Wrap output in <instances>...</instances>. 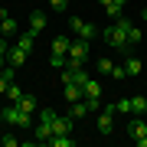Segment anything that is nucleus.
I'll return each instance as SVG.
<instances>
[{
  "label": "nucleus",
  "mask_w": 147,
  "mask_h": 147,
  "mask_svg": "<svg viewBox=\"0 0 147 147\" xmlns=\"http://www.w3.org/2000/svg\"><path fill=\"white\" fill-rule=\"evenodd\" d=\"M131 30H134V23L127 20V16H115V23L101 30V39H105L111 49H118V53L127 56L131 53Z\"/></svg>",
  "instance_id": "obj_1"
},
{
  "label": "nucleus",
  "mask_w": 147,
  "mask_h": 147,
  "mask_svg": "<svg viewBox=\"0 0 147 147\" xmlns=\"http://www.w3.org/2000/svg\"><path fill=\"white\" fill-rule=\"evenodd\" d=\"M30 121H33V115L23 111L16 101H13L10 108H3V124H10V127H30Z\"/></svg>",
  "instance_id": "obj_2"
},
{
  "label": "nucleus",
  "mask_w": 147,
  "mask_h": 147,
  "mask_svg": "<svg viewBox=\"0 0 147 147\" xmlns=\"http://www.w3.org/2000/svg\"><path fill=\"white\" fill-rule=\"evenodd\" d=\"M115 105H101V111H98V134L101 137H108V134H115Z\"/></svg>",
  "instance_id": "obj_3"
},
{
  "label": "nucleus",
  "mask_w": 147,
  "mask_h": 147,
  "mask_svg": "<svg viewBox=\"0 0 147 147\" xmlns=\"http://www.w3.org/2000/svg\"><path fill=\"white\" fill-rule=\"evenodd\" d=\"M69 30L79 33V39H85V42H92V39H95V33H101V30H95L92 23H85L82 16H69Z\"/></svg>",
  "instance_id": "obj_4"
},
{
  "label": "nucleus",
  "mask_w": 147,
  "mask_h": 147,
  "mask_svg": "<svg viewBox=\"0 0 147 147\" xmlns=\"http://www.w3.org/2000/svg\"><path fill=\"white\" fill-rule=\"evenodd\" d=\"M88 62V42L85 39H75L69 46V65H85Z\"/></svg>",
  "instance_id": "obj_5"
},
{
  "label": "nucleus",
  "mask_w": 147,
  "mask_h": 147,
  "mask_svg": "<svg viewBox=\"0 0 147 147\" xmlns=\"http://www.w3.org/2000/svg\"><path fill=\"white\" fill-rule=\"evenodd\" d=\"M127 134L134 137L137 147H147V124H144L141 118H131V121H127Z\"/></svg>",
  "instance_id": "obj_6"
},
{
  "label": "nucleus",
  "mask_w": 147,
  "mask_h": 147,
  "mask_svg": "<svg viewBox=\"0 0 147 147\" xmlns=\"http://www.w3.org/2000/svg\"><path fill=\"white\" fill-rule=\"evenodd\" d=\"M85 79H88V72H85V65H65V69H62V85H69V82L82 85Z\"/></svg>",
  "instance_id": "obj_7"
},
{
  "label": "nucleus",
  "mask_w": 147,
  "mask_h": 147,
  "mask_svg": "<svg viewBox=\"0 0 147 147\" xmlns=\"http://www.w3.org/2000/svg\"><path fill=\"white\" fill-rule=\"evenodd\" d=\"M33 134H36V144H49V137H53V121L39 118V124L33 127Z\"/></svg>",
  "instance_id": "obj_8"
},
{
  "label": "nucleus",
  "mask_w": 147,
  "mask_h": 147,
  "mask_svg": "<svg viewBox=\"0 0 147 147\" xmlns=\"http://www.w3.org/2000/svg\"><path fill=\"white\" fill-rule=\"evenodd\" d=\"M72 121H75L72 115L65 118V115H59V111H56V118H53V134H72Z\"/></svg>",
  "instance_id": "obj_9"
},
{
  "label": "nucleus",
  "mask_w": 147,
  "mask_h": 147,
  "mask_svg": "<svg viewBox=\"0 0 147 147\" xmlns=\"http://www.w3.org/2000/svg\"><path fill=\"white\" fill-rule=\"evenodd\" d=\"M121 65H124V75H127V79H134V75H141V69H144V62H141L137 56H131V53L124 56V62H121Z\"/></svg>",
  "instance_id": "obj_10"
},
{
  "label": "nucleus",
  "mask_w": 147,
  "mask_h": 147,
  "mask_svg": "<svg viewBox=\"0 0 147 147\" xmlns=\"http://www.w3.org/2000/svg\"><path fill=\"white\" fill-rule=\"evenodd\" d=\"M13 75H16V65L7 62L3 69H0V95H7V88L13 85Z\"/></svg>",
  "instance_id": "obj_11"
},
{
  "label": "nucleus",
  "mask_w": 147,
  "mask_h": 147,
  "mask_svg": "<svg viewBox=\"0 0 147 147\" xmlns=\"http://www.w3.org/2000/svg\"><path fill=\"white\" fill-rule=\"evenodd\" d=\"M42 30H46V13H42V10H33L30 13V33L36 36V33H42Z\"/></svg>",
  "instance_id": "obj_12"
},
{
  "label": "nucleus",
  "mask_w": 147,
  "mask_h": 147,
  "mask_svg": "<svg viewBox=\"0 0 147 147\" xmlns=\"http://www.w3.org/2000/svg\"><path fill=\"white\" fill-rule=\"evenodd\" d=\"M82 92H85V98H101V82L88 75V79L82 82Z\"/></svg>",
  "instance_id": "obj_13"
},
{
  "label": "nucleus",
  "mask_w": 147,
  "mask_h": 147,
  "mask_svg": "<svg viewBox=\"0 0 147 147\" xmlns=\"http://www.w3.org/2000/svg\"><path fill=\"white\" fill-rule=\"evenodd\" d=\"M26 56H30V53H23V49H20V46H10V53H7V62H10V65H16V69H20L23 62H26Z\"/></svg>",
  "instance_id": "obj_14"
},
{
  "label": "nucleus",
  "mask_w": 147,
  "mask_h": 147,
  "mask_svg": "<svg viewBox=\"0 0 147 147\" xmlns=\"http://www.w3.org/2000/svg\"><path fill=\"white\" fill-rule=\"evenodd\" d=\"M69 46H72L69 36H56V39H53V53H56V56H69Z\"/></svg>",
  "instance_id": "obj_15"
},
{
  "label": "nucleus",
  "mask_w": 147,
  "mask_h": 147,
  "mask_svg": "<svg viewBox=\"0 0 147 147\" xmlns=\"http://www.w3.org/2000/svg\"><path fill=\"white\" fill-rule=\"evenodd\" d=\"M79 98H85V92H82V85H75V82H69L65 85V101L72 105V101H79Z\"/></svg>",
  "instance_id": "obj_16"
},
{
  "label": "nucleus",
  "mask_w": 147,
  "mask_h": 147,
  "mask_svg": "<svg viewBox=\"0 0 147 147\" xmlns=\"http://www.w3.org/2000/svg\"><path fill=\"white\" fill-rule=\"evenodd\" d=\"M69 115H72V118H85V115H88V101H85V98L72 101V105H69Z\"/></svg>",
  "instance_id": "obj_17"
},
{
  "label": "nucleus",
  "mask_w": 147,
  "mask_h": 147,
  "mask_svg": "<svg viewBox=\"0 0 147 147\" xmlns=\"http://www.w3.org/2000/svg\"><path fill=\"white\" fill-rule=\"evenodd\" d=\"M49 144H53V147H72L75 137H72V134H53V137H49Z\"/></svg>",
  "instance_id": "obj_18"
},
{
  "label": "nucleus",
  "mask_w": 147,
  "mask_h": 147,
  "mask_svg": "<svg viewBox=\"0 0 147 147\" xmlns=\"http://www.w3.org/2000/svg\"><path fill=\"white\" fill-rule=\"evenodd\" d=\"M0 33H3V36H13L16 33V16H3V20H0Z\"/></svg>",
  "instance_id": "obj_19"
},
{
  "label": "nucleus",
  "mask_w": 147,
  "mask_h": 147,
  "mask_svg": "<svg viewBox=\"0 0 147 147\" xmlns=\"http://www.w3.org/2000/svg\"><path fill=\"white\" fill-rule=\"evenodd\" d=\"M33 39H36L33 33H20V36H16V46H20L23 53H33Z\"/></svg>",
  "instance_id": "obj_20"
},
{
  "label": "nucleus",
  "mask_w": 147,
  "mask_h": 147,
  "mask_svg": "<svg viewBox=\"0 0 147 147\" xmlns=\"http://www.w3.org/2000/svg\"><path fill=\"white\" fill-rule=\"evenodd\" d=\"M124 3H127V0H108V3H105V10H108L111 20H115V16H121V7H124Z\"/></svg>",
  "instance_id": "obj_21"
},
{
  "label": "nucleus",
  "mask_w": 147,
  "mask_h": 147,
  "mask_svg": "<svg viewBox=\"0 0 147 147\" xmlns=\"http://www.w3.org/2000/svg\"><path fill=\"white\" fill-rule=\"evenodd\" d=\"M16 105H20L23 111H30V115H33V111H36V108H39V105H36V98H33V95H23V98H20V101H16Z\"/></svg>",
  "instance_id": "obj_22"
},
{
  "label": "nucleus",
  "mask_w": 147,
  "mask_h": 147,
  "mask_svg": "<svg viewBox=\"0 0 147 147\" xmlns=\"http://www.w3.org/2000/svg\"><path fill=\"white\" fill-rule=\"evenodd\" d=\"M131 108H134V115H144V111H147V98H144V95H134Z\"/></svg>",
  "instance_id": "obj_23"
},
{
  "label": "nucleus",
  "mask_w": 147,
  "mask_h": 147,
  "mask_svg": "<svg viewBox=\"0 0 147 147\" xmlns=\"http://www.w3.org/2000/svg\"><path fill=\"white\" fill-rule=\"evenodd\" d=\"M95 69H98L101 75H111V69H115V62H111V59H95Z\"/></svg>",
  "instance_id": "obj_24"
},
{
  "label": "nucleus",
  "mask_w": 147,
  "mask_h": 147,
  "mask_svg": "<svg viewBox=\"0 0 147 147\" xmlns=\"http://www.w3.org/2000/svg\"><path fill=\"white\" fill-rule=\"evenodd\" d=\"M23 95H26V92H23L20 85H10V88H7V98H10V101H20Z\"/></svg>",
  "instance_id": "obj_25"
},
{
  "label": "nucleus",
  "mask_w": 147,
  "mask_h": 147,
  "mask_svg": "<svg viewBox=\"0 0 147 147\" xmlns=\"http://www.w3.org/2000/svg\"><path fill=\"white\" fill-rule=\"evenodd\" d=\"M115 105V111H134L131 108V98H118V101H111Z\"/></svg>",
  "instance_id": "obj_26"
},
{
  "label": "nucleus",
  "mask_w": 147,
  "mask_h": 147,
  "mask_svg": "<svg viewBox=\"0 0 147 147\" xmlns=\"http://www.w3.org/2000/svg\"><path fill=\"white\" fill-rule=\"evenodd\" d=\"M0 144H3V147H16V134H13V131L3 134V137H0Z\"/></svg>",
  "instance_id": "obj_27"
},
{
  "label": "nucleus",
  "mask_w": 147,
  "mask_h": 147,
  "mask_svg": "<svg viewBox=\"0 0 147 147\" xmlns=\"http://www.w3.org/2000/svg\"><path fill=\"white\" fill-rule=\"evenodd\" d=\"M111 79H118V82L127 79V75H124V65H115V69H111Z\"/></svg>",
  "instance_id": "obj_28"
},
{
  "label": "nucleus",
  "mask_w": 147,
  "mask_h": 147,
  "mask_svg": "<svg viewBox=\"0 0 147 147\" xmlns=\"http://www.w3.org/2000/svg\"><path fill=\"white\" fill-rule=\"evenodd\" d=\"M49 7H53V10H59V13H62L65 7H69V0H49Z\"/></svg>",
  "instance_id": "obj_29"
},
{
  "label": "nucleus",
  "mask_w": 147,
  "mask_h": 147,
  "mask_svg": "<svg viewBox=\"0 0 147 147\" xmlns=\"http://www.w3.org/2000/svg\"><path fill=\"white\" fill-rule=\"evenodd\" d=\"M141 39H144V33L134 26V30H131V46H134V42H141Z\"/></svg>",
  "instance_id": "obj_30"
},
{
  "label": "nucleus",
  "mask_w": 147,
  "mask_h": 147,
  "mask_svg": "<svg viewBox=\"0 0 147 147\" xmlns=\"http://www.w3.org/2000/svg\"><path fill=\"white\" fill-rule=\"evenodd\" d=\"M10 53V42H7V36H0V56H7Z\"/></svg>",
  "instance_id": "obj_31"
},
{
  "label": "nucleus",
  "mask_w": 147,
  "mask_h": 147,
  "mask_svg": "<svg viewBox=\"0 0 147 147\" xmlns=\"http://www.w3.org/2000/svg\"><path fill=\"white\" fill-rule=\"evenodd\" d=\"M3 16H10V13H7V7H0V20H3Z\"/></svg>",
  "instance_id": "obj_32"
},
{
  "label": "nucleus",
  "mask_w": 147,
  "mask_h": 147,
  "mask_svg": "<svg viewBox=\"0 0 147 147\" xmlns=\"http://www.w3.org/2000/svg\"><path fill=\"white\" fill-rule=\"evenodd\" d=\"M3 62H7V56H0V69H3Z\"/></svg>",
  "instance_id": "obj_33"
},
{
  "label": "nucleus",
  "mask_w": 147,
  "mask_h": 147,
  "mask_svg": "<svg viewBox=\"0 0 147 147\" xmlns=\"http://www.w3.org/2000/svg\"><path fill=\"white\" fill-rule=\"evenodd\" d=\"M141 16H144V20H147V7H144V13H141Z\"/></svg>",
  "instance_id": "obj_34"
},
{
  "label": "nucleus",
  "mask_w": 147,
  "mask_h": 147,
  "mask_svg": "<svg viewBox=\"0 0 147 147\" xmlns=\"http://www.w3.org/2000/svg\"><path fill=\"white\" fill-rule=\"evenodd\" d=\"M0 124H3V111H0Z\"/></svg>",
  "instance_id": "obj_35"
},
{
  "label": "nucleus",
  "mask_w": 147,
  "mask_h": 147,
  "mask_svg": "<svg viewBox=\"0 0 147 147\" xmlns=\"http://www.w3.org/2000/svg\"><path fill=\"white\" fill-rule=\"evenodd\" d=\"M98 3H101V7H105V3H108V0H98Z\"/></svg>",
  "instance_id": "obj_36"
}]
</instances>
